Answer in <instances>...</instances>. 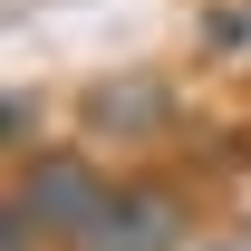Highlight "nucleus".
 <instances>
[{
	"mask_svg": "<svg viewBox=\"0 0 251 251\" xmlns=\"http://www.w3.org/2000/svg\"><path fill=\"white\" fill-rule=\"evenodd\" d=\"M97 203H106V174H97V155H77V145H49V155H20V184H10V213H29L39 232H49V242H77Z\"/></svg>",
	"mask_w": 251,
	"mask_h": 251,
	"instance_id": "f257e3e1",
	"label": "nucleus"
},
{
	"mask_svg": "<svg viewBox=\"0 0 251 251\" xmlns=\"http://www.w3.org/2000/svg\"><path fill=\"white\" fill-rule=\"evenodd\" d=\"M77 116H87V135L155 145L164 126H174V87H164V77H97V87L77 97Z\"/></svg>",
	"mask_w": 251,
	"mask_h": 251,
	"instance_id": "7ed1b4c3",
	"label": "nucleus"
},
{
	"mask_svg": "<svg viewBox=\"0 0 251 251\" xmlns=\"http://www.w3.org/2000/svg\"><path fill=\"white\" fill-rule=\"evenodd\" d=\"M68 251H184V193L164 174H126V184H106V203L87 213V232Z\"/></svg>",
	"mask_w": 251,
	"mask_h": 251,
	"instance_id": "f03ea898",
	"label": "nucleus"
},
{
	"mask_svg": "<svg viewBox=\"0 0 251 251\" xmlns=\"http://www.w3.org/2000/svg\"><path fill=\"white\" fill-rule=\"evenodd\" d=\"M0 126H10V135H0L10 155H29V145H39V135H29V126H39V106H29V87H10V106H0Z\"/></svg>",
	"mask_w": 251,
	"mask_h": 251,
	"instance_id": "20e7f679",
	"label": "nucleus"
}]
</instances>
